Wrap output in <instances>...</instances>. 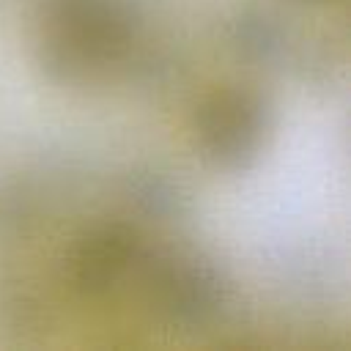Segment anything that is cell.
Wrapping results in <instances>:
<instances>
[{
  "instance_id": "6da1fadb",
  "label": "cell",
  "mask_w": 351,
  "mask_h": 351,
  "mask_svg": "<svg viewBox=\"0 0 351 351\" xmlns=\"http://www.w3.org/2000/svg\"><path fill=\"white\" fill-rule=\"evenodd\" d=\"M134 0H38L36 60L58 85H88L118 66L134 47Z\"/></svg>"
},
{
  "instance_id": "7a4b0ae2",
  "label": "cell",
  "mask_w": 351,
  "mask_h": 351,
  "mask_svg": "<svg viewBox=\"0 0 351 351\" xmlns=\"http://www.w3.org/2000/svg\"><path fill=\"white\" fill-rule=\"evenodd\" d=\"M271 123L274 110L263 90L244 82H228L208 90L195 107L192 137L206 165L239 173L261 156Z\"/></svg>"
},
{
  "instance_id": "3957f363",
  "label": "cell",
  "mask_w": 351,
  "mask_h": 351,
  "mask_svg": "<svg viewBox=\"0 0 351 351\" xmlns=\"http://www.w3.org/2000/svg\"><path fill=\"white\" fill-rule=\"evenodd\" d=\"M143 269L151 304L181 329H203L228 307V277L203 252H162L148 258Z\"/></svg>"
},
{
  "instance_id": "277c9868",
  "label": "cell",
  "mask_w": 351,
  "mask_h": 351,
  "mask_svg": "<svg viewBox=\"0 0 351 351\" xmlns=\"http://www.w3.org/2000/svg\"><path fill=\"white\" fill-rule=\"evenodd\" d=\"M145 261L148 250L140 230L132 222L107 219L88 228L74 241L69 255V280L82 296L101 299L143 269Z\"/></svg>"
},
{
  "instance_id": "5b68a950",
  "label": "cell",
  "mask_w": 351,
  "mask_h": 351,
  "mask_svg": "<svg viewBox=\"0 0 351 351\" xmlns=\"http://www.w3.org/2000/svg\"><path fill=\"white\" fill-rule=\"evenodd\" d=\"M230 41L236 49L255 63H271L282 55V27L274 14L266 8L250 5L239 11V16L230 25Z\"/></svg>"
},
{
  "instance_id": "8992f818",
  "label": "cell",
  "mask_w": 351,
  "mask_h": 351,
  "mask_svg": "<svg viewBox=\"0 0 351 351\" xmlns=\"http://www.w3.org/2000/svg\"><path fill=\"white\" fill-rule=\"evenodd\" d=\"M129 195L132 203L145 214V217H170L178 214V189L156 170H145L129 178Z\"/></svg>"
}]
</instances>
